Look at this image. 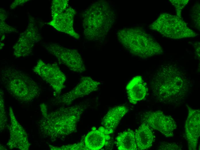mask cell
Wrapping results in <instances>:
<instances>
[{
  "label": "cell",
  "mask_w": 200,
  "mask_h": 150,
  "mask_svg": "<svg viewBox=\"0 0 200 150\" xmlns=\"http://www.w3.org/2000/svg\"><path fill=\"white\" fill-rule=\"evenodd\" d=\"M187 76L176 65H162L157 70L151 82L152 93L157 101L175 104L183 100L189 89Z\"/></svg>",
  "instance_id": "6da1fadb"
},
{
  "label": "cell",
  "mask_w": 200,
  "mask_h": 150,
  "mask_svg": "<svg viewBox=\"0 0 200 150\" xmlns=\"http://www.w3.org/2000/svg\"><path fill=\"white\" fill-rule=\"evenodd\" d=\"M84 104L69 105L49 112L44 103L40 105L42 116L38 123L40 133L52 139L64 137L75 132L78 123L87 108Z\"/></svg>",
  "instance_id": "7a4b0ae2"
},
{
  "label": "cell",
  "mask_w": 200,
  "mask_h": 150,
  "mask_svg": "<svg viewBox=\"0 0 200 150\" xmlns=\"http://www.w3.org/2000/svg\"><path fill=\"white\" fill-rule=\"evenodd\" d=\"M84 35L88 40L97 41L104 39L115 20L114 10L108 2H95L86 8L82 14Z\"/></svg>",
  "instance_id": "3957f363"
},
{
  "label": "cell",
  "mask_w": 200,
  "mask_h": 150,
  "mask_svg": "<svg viewBox=\"0 0 200 150\" xmlns=\"http://www.w3.org/2000/svg\"><path fill=\"white\" fill-rule=\"evenodd\" d=\"M0 79L9 93L22 103L31 102L40 94L41 89L38 84L29 75L14 68L2 69Z\"/></svg>",
  "instance_id": "277c9868"
},
{
  "label": "cell",
  "mask_w": 200,
  "mask_h": 150,
  "mask_svg": "<svg viewBox=\"0 0 200 150\" xmlns=\"http://www.w3.org/2000/svg\"><path fill=\"white\" fill-rule=\"evenodd\" d=\"M117 35L120 43L134 56L146 59L163 52L160 44L141 27L122 28L118 31Z\"/></svg>",
  "instance_id": "5b68a950"
},
{
  "label": "cell",
  "mask_w": 200,
  "mask_h": 150,
  "mask_svg": "<svg viewBox=\"0 0 200 150\" xmlns=\"http://www.w3.org/2000/svg\"><path fill=\"white\" fill-rule=\"evenodd\" d=\"M150 27L163 36L173 39L194 37L198 35L180 18L168 13L161 14Z\"/></svg>",
  "instance_id": "8992f818"
},
{
  "label": "cell",
  "mask_w": 200,
  "mask_h": 150,
  "mask_svg": "<svg viewBox=\"0 0 200 150\" xmlns=\"http://www.w3.org/2000/svg\"><path fill=\"white\" fill-rule=\"evenodd\" d=\"M45 48L55 57L59 63L66 66L70 70L80 73L85 70L82 57L77 50L66 48L55 43L47 44Z\"/></svg>",
  "instance_id": "52a82bcc"
},
{
  "label": "cell",
  "mask_w": 200,
  "mask_h": 150,
  "mask_svg": "<svg viewBox=\"0 0 200 150\" xmlns=\"http://www.w3.org/2000/svg\"><path fill=\"white\" fill-rule=\"evenodd\" d=\"M32 70L49 85L56 94H60L65 87L66 78L57 64L47 63L39 59Z\"/></svg>",
  "instance_id": "ba28073f"
},
{
  "label": "cell",
  "mask_w": 200,
  "mask_h": 150,
  "mask_svg": "<svg viewBox=\"0 0 200 150\" xmlns=\"http://www.w3.org/2000/svg\"><path fill=\"white\" fill-rule=\"evenodd\" d=\"M41 39L34 21L29 22L26 29L20 35L13 46V55L16 58L25 57L32 52L35 44Z\"/></svg>",
  "instance_id": "9c48e42d"
},
{
  "label": "cell",
  "mask_w": 200,
  "mask_h": 150,
  "mask_svg": "<svg viewBox=\"0 0 200 150\" xmlns=\"http://www.w3.org/2000/svg\"><path fill=\"white\" fill-rule=\"evenodd\" d=\"M143 120L150 128L159 131L167 138L173 136L174 131L177 127L174 119L159 110L146 112Z\"/></svg>",
  "instance_id": "30bf717a"
},
{
  "label": "cell",
  "mask_w": 200,
  "mask_h": 150,
  "mask_svg": "<svg viewBox=\"0 0 200 150\" xmlns=\"http://www.w3.org/2000/svg\"><path fill=\"white\" fill-rule=\"evenodd\" d=\"M101 83L90 77L84 76L72 90L58 97L57 102L59 104L70 105L75 100L86 96L97 91Z\"/></svg>",
  "instance_id": "8fae6325"
},
{
  "label": "cell",
  "mask_w": 200,
  "mask_h": 150,
  "mask_svg": "<svg viewBox=\"0 0 200 150\" xmlns=\"http://www.w3.org/2000/svg\"><path fill=\"white\" fill-rule=\"evenodd\" d=\"M10 120L9 128V137L7 145L10 149L28 150L30 144L27 132L16 119L12 108H9Z\"/></svg>",
  "instance_id": "7c38bea8"
},
{
  "label": "cell",
  "mask_w": 200,
  "mask_h": 150,
  "mask_svg": "<svg viewBox=\"0 0 200 150\" xmlns=\"http://www.w3.org/2000/svg\"><path fill=\"white\" fill-rule=\"evenodd\" d=\"M186 106L188 112L185 124V136L188 149L195 150L200 135V111Z\"/></svg>",
  "instance_id": "4fadbf2b"
},
{
  "label": "cell",
  "mask_w": 200,
  "mask_h": 150,
  "mask_svg": "<svg viewBox=\"0 0 200 150\" xmlns=\"http://www.w3.org/2000/svg\"><path fill=\"white\" fill-rule=\"evenodd\" d=\"M75 10L71 7L61 14L52 17V20L47 24L57 31L67 34L76 39L80 35L74 30L73 23Z\"/></svg>",
  "instance_id": "5bb4252c"
},
{
  "label": "cell",
  "mask_w": 200,
  "mask_h": 150,
  "mask_svg": "<svg viewBox=\"0 0 200 150\" xmlns=\"http://www.w3.org/2000/svg\"><path fill=\"white\" fill-rule=\"evenodd\" d=\"M126 90L129 102L134 104L143 100L147 92L146 84L140 76L131 79L127 84Z\"/></svg>",
  "instance_id": "9a60e30c"
},
{
  "label": "cell",
  "mask_w": 200,
  "mask_h": 150,
  "mask_svg": "<svg viewBox=\"0 0 200 150\" xmlns=\"http://www.w3.org/2000/svg\"><path fill=\"white\" fill-rule=\"evenodd\" d=\"M85 137L84 142L86 150H98L102 148L110 138L103 126L98 129H92Z\"/></svg>",
  "instance_id": "2e32d148"
},
{
  "label": "cell",
  "mask_w": 200,
  "mask_h": 150,
  "mask_svg": "<svg viewBox=\"0 0 200 150\" xmlns=\"http://www.w3.org/2000/svg\"><path fill=\"white\" fill-rule=\"evenodd\" d=\"M128 111L127 108L124 105L116 106L109 110L104 117L102 123L107 134L114 132Z\"/></svg>",
  "instance_id": "e0dca14e"
},
{
  "label": "cell",
  "mask_w": 200,
  "mask_h": 150,
  "mask_svg": "<svg viewBox=\"0 0 200 150\" xmlns=\"http://www.w3.org/2000/svg\"><path fill=\"white\" fill-rule=\"evenodd\" d=\"M134 133L138 149H147L152 145L154 136L150 127L145 123L143 122Z\"/></svg>",
  "instance_id": "ac0fdd59"
},
{
  "label": "cell",
  "mask_w": 200,
  "mask_h": 150,
  "mask_svg": "<svg viewBox=\"0 0 200 150\" xmlns=\"http://www.w3.org/2000/svg\"><path fill=\"white\" fill-rule=\"evenodd\" d=\"M116 143L119 150L138 149L135 133L131 130H128L120 134L116 138Z\"/></svg>",
  "instance_id": "d6986e66"
},
{
  "label": "cell",
  "mask_w": 200,
  "mask_h": 150,
  "mask_svg": "<svg viewBox=\"0 0 200 150\" xmlns=\"http://www.w3.org/2000/svg\"><path fill=\"white\" fill-rule=\"evenodd\" d=\"M68 0H53L52 1L51 10L52 17L63 12L68 5Z\"/></svg>",
  "instance_id": "ffe728a7"
},
{
  "label": "cell",
  "mask_w": 200,
  "mask_h": 150,
  "mask_svg": "<svg viewBox=\"0 0 200 150\" xmlns=\"http://www.w3.org/2000/svg\"><path fill=\"white\" fill-rule=\"evenodd\" d=\"M0 130L2 132L7 126V118L5 109L4 93L1 89L0 93Z\"/></svg>",
  "instance_id": "44dd1931"
},
{
  "label": "cell",
  "mask_w": 200,
  "mask_h": 150,
  "mask_svg": "<svg viewBox=\"0 0 200 150\" xmlns=\"http://www.w3.org/2000/svg\"><path fill=\"white\" fill-rule=\"evenodd\" d=\"M6 12L3 9L0 10V33H5L17 32L16 29L6 24L5 20L6 17Z\"/></svg>",
  "instance_id": "7402d4cb"
},
{
  "label": "cell",
  "mask_w": 200,
  "mask_h": 150,
  "mask_svg": "<svg viewBox=\"0 0 200 150\" xmlns=\"http://www.w3.org/2000/svg\"><path fill=\"white\" fill-rule=\"evenodd\" d=\"M49 146L50 149L52 150H86L84 141L78 143L63 145L60 147L51 145H50Z\"/></svg>",
  "instance_id": "603a6c76"
},
{
  "label": "cell",
  "mask_w": 200,
  "mask_h": 150,
  "mask_svg": "<svg viewBox=\"0 0 200 150\" xmlns=\"http://www.w3.org/2000/svg\"><path fill=\"white\" fill-rule=\"evenodd\" d=\"M169 1L174 5L175 9L177 16L180 18L182 10L188 3L189 0H170Z\"/></svg>",
  "instance_id": "cb8c5ba5"
},
{
  "label": "cell",
  "mask_w": 200,
  "mask_h": 150,
  "mask_svg": "<svg viewBox=\"0 0 200 150\" xmlns=\"http://www.w3.org/2000/svg\"><path fill=\"white\" fill-rule=\"evenodd\" d=\"M200 5L199 4L194 6L192 14V18L194 20L196 27L200 28Z\"/></svg>",
  "instance_id": "d4e9b609"
},
{
  "label": "cell",
  "mask_w": 200,
  "mask_h": 150,
  "mask_svg": "<svg viewBox=\"0 0 200 150\" xmlns=\"http://www.w3.org/2000/svg\"><path fill=\"white\" fill-rule=\"evenodd\" d=\"M164 150H180L181 149L178 147L176 144H163V145H161L159 149V150H162V149L165 147Z\"/></svg>",
  "instance_id": "484cf974"
},
{
  "label": "cell",
  "mask_w": 200,
  "mask_h": 150,
  "mask_svg": "<svg viewBox=\"0 0 200 150\" xmlns=\"http://www.w3.org/2000/svg\"><path fill=\"white\" fill-rule=\"evenodd\" d=\"M28 0H15L10 5L11 9H13L17 6L20 5L24 4Z\"/></svg>",
  "instance_id": "4316f807"
},
{
  "label": "cell",
  "mask_w": 200,
  "mask_h": 150,
  "mask_svg": "<svg viewBox=\"0 0 200 150\" xmlns=\"http://www.w3.org/2000/svg\"><path fill=\"white\" fill-rule=\"evenodd\" d=\"M196 55L199 58L200 57V43L196 42L195 44Z\"/></svg>",
  "instance_id": "83f0119b"
}]
</instances>
